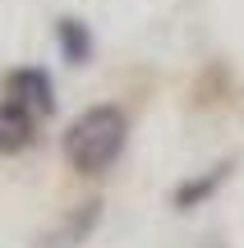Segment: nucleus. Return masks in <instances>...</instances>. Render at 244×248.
<instances>
[{
    "label": "nucleus",
    "mask_w": 244,
    "mask_h": 248,
    "mask_svg": "<svg viewBox=\"0 0 244 248\" xmlns=\"http://www.w3.org/2000/svg\"><path fill=\"white\" fill-rule=\"evenodd\" d=\"M125 138H129L125 110L120 106H92V110H83V115L69 124V133H65V156H69V166L83 170V175H101V170L125 152Z\"/></svg>",
    "instance_id": "obj_1"
},
{
    "label": "nucleus",
    "mask_w": 244,
    "mask_h": 248,
    "mask_svg": "<svg viewBox=\"0 0 244 248\" xmlns=\"http://www.w3.org/2000/svg\"><path fill=\"white\" fill-rule=\"evenodd\" d=\"M5 92H9V101H18L33 120H42V115L55 110V88H51V74L46 69H14L5 78Z\"/></svg>",
    "instance_id": "obj_2"
},
{
    "label": "nucleus",
    "mask_w": 244,
    "mask_h": 248,
    "mask_svg": "<svg viewBox=\"0 0 244 248\" xmlns=\"http://www.w3.org/2000/svg\"><path fill=\"white\" fill-rule=\"evenodd\" d=\"M33 142V115H28L18 101H0V156H14Z\"/></svg>",
    "instance_id": "obj_3"
},
{
    "label": "nucleus",
    "mask_w": 244,
    "mask_h": 248,
    "mask_svg": "<svg viewBox=\"0 0 244 248\" xmlns=\"http://www.w3.org/2000/svg\"><path fill=\"white\" fill-rule=\"evenodd\" d=\"M60 51L69 60H88L92 55V37H88V28L79 18H60Z\"/></svg>",
    "instance_id": "obj_4"
},
{
    "label": "nucleus",
    "mask_w": 244,
    "mask_h": 248,
    "mask_svg": "<svg viewBox=\"0 0 244 248\" xmlns=\"http://www.w3.org/2000/svg\"><path fill=\"white\" fill-rule=\"evenodd\" d=\"M221 179H226V166H217V170H212V175H203V179H194V184H184L180 193H175V202H180V207H194V202H198V198H208L212 188L221 184Z\"/></svg>",
    "instance_id": "obj_5"
}]
</instances>
